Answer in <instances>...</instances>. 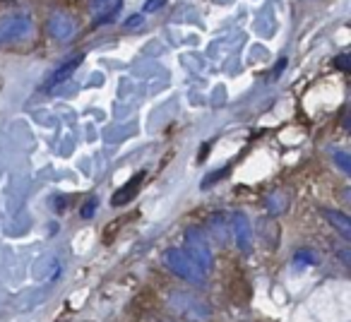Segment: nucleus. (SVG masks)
<instances>
[{"label":"nucleus","mask_w":351,"mask_h":322,"mask_svg":"<svg viewBox=\"0 0 351 322\" xmlns=\"http://www.w3.org/2000/svg\"><path fill=\"white\" fill-rule=\"evenodd\" d=\"M140 181H142V173H140V176L132 178V183L128 188H123L121 193H116V197H113V205H125V202L132 197V193H135V188L140 186Z\"/></svg>","instance_id":"nucleus-3"},{"label":"nucleus","mask_w":351,"mask_h":322,"mask_svg":"<svg viewBox=\"0 0 351 322\" xmlns=\"http://www.w3.org/2000/svg\"><path fill=\"white\" fill-rule=\"evenodd\" d=\"M327 214V219H330V224H335L337 229L341 231V236H344V238H349L351 236V221L346 219L344 214H339V212H325Z\"/></svg>","instance_id":"nucleus-2"},{"label":"nucleus","mask_w":351,"mask_h":322,"mask_svg":"<svg viewBox=\"0 0 351 322\" xmlns=\"http://www.w3.org/2000/svg\"><path fill=\"white\" fill-rule=\"evenodd\" d=\"M77 63H80V58H73L70 63H65V68H58L53 75H51V79H49V84H46V89H53L56 84H60L63 79H68L70 75L75 73V68H77Z\"/></svg>","instance_id":"nucleus-1"}]
</instances>
